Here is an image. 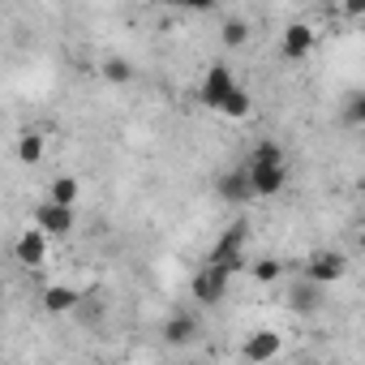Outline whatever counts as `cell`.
<instances>
[{"label":"cell","instance_id":"obj_1","mask_svg":"<svg viewBox=\"0 0 365 365\" xmlns=\"http://www.w3.org/2000/svg\"><path fill=\"white\" fill-rule=\"evenodd\" d=\"M245 237H250V232H245V224H232V228L220 237V245L211 250V258H207V262H211V267H220V271H228V275H237V271L245 267Z\"/></svg>","mask_w":365,"mask_h":365},{"label":"cell","instance_id":"obj_2","mask_svg":"<svg viewBox=\"0 0 365 365\" xmlns=\"http://www.w3.org/2000/svg\"><path fill=\"white\" fill-rule=\"evenodd\" d=\"M305 275H309V284L331 288V284H339V279L348 275V258H344L339 250H318V254L305 262Z\"/></svg>","mask_w":365,"mask_h":365},{"label":"cell","instance_id":"obj_3","mask_svg":"<svg viewBox=\"0 0 365 365\" xmlns=\"http://www.w3.org/2000/svg\"><path fill=\"white\" fill-rule=\"evenodd\" d=\"M245 172H250L254 198H275L288 185V168L284 163H245Z\"/></svg>","mask_w":365,"mask_h":365},{"label":"cell","instance_id":"obj_4","mask_svg":"<svg viewBox=\"0 0 365 365\" xmlns=\"http://www.w3.org/2000/svg\"><path fill=\"white\" fill-rule=\"evenodd\" d=\"M237 86V73H232V65L228 61H215L211 69H207V78H202V86H198V99L207 103V108H215L228 91Z\"/></svg>","mask_w":365,"mask_h":365},{"label":"cell","instance_id":"obj_5","mask_svg":"<svg viewBox=\"0 0 365 365\" xmlns=\"http://www.w3.org/2000/svg\"><path fill=\"white\" fill-rule=\"evenodd\" d=\"M73 207H61V202H39L35 207V228H43L48 237H69L73 232Z\"/></svg>","mask_w":365,"mask_h":365},{"label":"cell","instance_id":"obj_6","mask_svg":"<svg viewBox=\"0 0 365 365\" xmlns=\"http://www.w3.org/2000/svg\"><path fill=\"white\" fill-rule=\"evenodd\" d=\"M228 271H220V267H202L198 275H194V297H198V305H220L224 301V292H228Z\"/></svg>","mask_w":365,"mask_h":365},{"label":"cell","instance_id":"obj_7","mask_svg":"<svg viewBox=\"0 0 365 365\" xmlns=\"http://www.w3.org/2000/svg\"><path fill=\"white\" fill-rule=\"evenodd\" d=\"M48 241H52V237H48L43 228H26V232L18 237V245H14V258H18L22 267H31V271H35V267H43V262H48Z\"/></svg>","mask_w":365,"mask_h":365},{"label":"cell","instance_id":"obj_8","mask_svg":"<svg viewBox=\"0 0 365 365\" xmlns=\"http://www.w3.org/2000/svg\"><path fill=\"white\" fill-rule=\"evenodd\" d=\"M279 352H284L279 331H254V335L241 344V356H245V361H254V365H267V361H275Z\"/></svg>","mask_w":365,"mask_h":365},{"label":"cell","instance_id":"obj_9","mask_svg":"<svg viewBox=\"0 0 365 365\" xmlns=\"http://www.w3.org/2000/svg\"><path fill=\"white\" fill-rule=\"evenodd\" d=\"M309 52H314V26L309 22H292L284 31V39H279V56L284 61H305Z\"/></svg>","mask_w":365,"mask_h":365},{"label":"cell","instance_id":"obj_10","mask_svg":"<svg viewBox=\"0 0 365 365\" xmlns=\"http://www.w3.org/2000/svg\"><path fill=\"white\" fill-rule=\"evenodd\" d=\"M82 305V292L73 288V284H48L43 288V309L48 314H69V309H78Z\"/></svg>","mask_w":365,"mask_h":365},{"label":"cell","instance_id":"obj_11","mask_svg":"<svg viewBox=\"0 0 365 365\" xmlns=\"http://www.w3.org/2000/svg\"><path fill=\"white\" fill-rule=\"evenodd\" d=\"M220 198H224V202H250V198H254L250 172H245V168H232V172L220 176Z\"/></svg>","mask_w":365,"mask_h":365},{"label":"cell","instance_id":"obj_12","mask_svg":"<svg viewBox=\"0 0 365 365\" xmlns=\"http://www.w3.org/2000/svg\"><path fill=\"white\" fill-rule=\"evenodd\" d=\"M194 335H198V318H194V314H172V318L163 322V339H168L172 348L190 344Z\"/></svg>","mask_w":365,"mask_h":365},{"label":"cell","instance_id":"obj_13","mask_svg":"<svg viewBox=\"0 0 365 365\" xmlns=\"http://www.w3.org/2000/svg\"><path fill=\"white\" fill-rule=\"evenodd\" d=\"M18 159L26 163V168H35V163H43V155H48V138L39 133V129H26V133H18Z\"/></svg>","mask_w":365,"mask_h":365},{"label":"cell","instance_id":"obj_14","mask_svg":"<svg viewBox=\"0 0 365 365\" xmlns=\"http://www.w3.org/2000/svg\"><path fill=\"white\" fill-rule=\"evenodd\" d=\"M215 112L220 116H228V120H245L250 112H254V99H250V91H241V86H232L220 103H215Z\"/></svg>","mask_w":365,"mask_h":365},{"label":"cell","instance_id":"obj_15","mask_svg":"<svg viewBox=\"0 0 365 365\" xmlns=\"http://www.w3.org/2000/svg\"><path fill=\"white\" fill-rule=\"evenodd\" d=\"M78 198H82V180H78V176H52V185H48V202L78 207Z\"/></svg>","mask_w":365,"mask_h":365},{"label":"cell","instance_id":"obj_16","mask_svg":"<svg viewBox=\"0 0 365 365\" xmlns=\"http://www.w3.org/2000/svg\"><path fill=\"white\" fill-rule=\"evenodd\" d=\"M220 43H224V48H245V43H250V22H245V18H228V22L220 26Z\"/></svg>","mask_w":365,"mask_h":365},{"label":"cell","instance_id":"obj_17","mask_svg":"<svg viewBox=\"0 0 365 365\" xmlns=\"http://www.w3.org/2000/svg\"><path fill=\"white\" fill-rule=\"evenodd\" d=\"M103 82H108V86H125V82H133V65H129L125 56H108V61H103Z\"/></svg>","mask_w":365,"mask_h":365},{"label":"cell","instance_id":"obj_18","mask_svg":"<svg viewBox=\"0 0 365 365\" xmlns=\"http://www.w3.org/2000/svg\"><path fill=\"white\" fill-rule=\"evenodd\" d=\"M250 275H254L258 284H275V279L284 275V262H279V258H258V262H250Z\"/></svg>","mask_w":365,"mask_h":365},{"label":"cell","instance_id":"obj_19","mask_svg":"<svg viewBox=\"0 0 365 365\" xmlns=\"http://www.w3.org/2000/svg\"><path fill=\"white\" fill-rule=\"evenodd\" d=\"M361 120H365V95H361V91H352V95H348V103H344V125H348V129H356Z\"/></svg>","mask_w":365,"mask_h":365},{"label":"cell","instance_id":"obj_20","mask_svg":"<svg viewBox=\"0 0 365 365\" xmlns=\"http://www.w3.org/2000/svg\"><path fill=\"white\" fill-rule=\"evenodd\" d=\"M250 163H284V146L279 142H258L250 150Z\"/></svg>","mask_w":365,"mask_h":365},{"label":"cell","instance_id":"obj_21","mask_svg":"<svg viewBox=\"0 0 365 365\" xmlns=\"http://www.w3.org/2000/svg\"><path fill=\"white\" fill-rule=\"evenodd\" d=\"M288 305L292 309H318V284H309V288H292V297H288Z\"/></svg>","mask_w":365,"mask_h":365},{"label":"cell","instance_id":"obj_22","mask_svg":"<svg viewBox=\"0 0 365 365\" xmlns=\"http://www.w3.org/2000/svg\"><path fill=\"white\" fill-rule=\"evenodd\" d=\"M172 5H185V9H198L202 14V9H215V0H172Z\"/></svg>","mask_w":365,"mask_h":365},{"label":"cell","instance_id":"obj_23","mask_svg":"<svg viewBox=\"0 0 365 365\" xmlns=\"http://www.w3.org/2000/svg\"><path fill=\"white\" fill-rule=\"evenodd\" d=\"M344 14H348V18H361V14H365V0H344Z\"/></svg>","mask_w":365,"mask_h":365}]
</instances>
